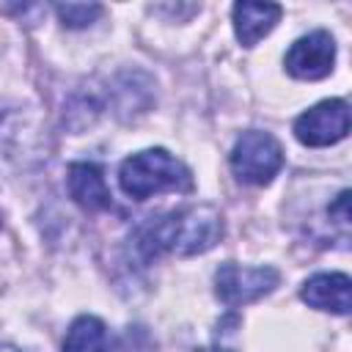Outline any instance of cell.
Returning a JSON list of instances; mask_svg holds the SVG:
<instances>
[{
  "label": "cell",
  "instance_id": "cell-1",
  "mask_svg": "<svg viewBox=\"0 0 352 352\" xmlns=\"http://www.w3.org/2000/svg\"><path fill=\"white\" fill-rule=\"evenodd\" d=\"M223 236V217L209 204L184 206L179 212L151 217L135 231V250L143 261H151L162 253L195 256L214 248Z\"/></svg>",
  "mask_w": 352,
  "mask_h": 352
},
{
  "label": "cell",
  "instance_id": "cell-2",
  "mask_svg": "<svg viewBox=\"0 0 352 352\" xmlns=\"http://www.w3.org/2000/svg\"><path fill=\"white\" fill-rule=\"evenodd\" d=\"M118 184L129 198L146 201L157 192H190L192 176L165 148H146L121 162Z\"/></svg>",
  "mask_w": 352,
  "mask_h": 352
},
{
  "label": "cell",
  "instance_id": "cell-3",
  "mask_svg": "<svg viewBox=\"0 0 352 352\" xmlns=\"http://www.w3.org/2000/svg\"><path fill=\"white\" fill-rule=\"evenodd\" d=\"M231 170L239 182L248 184H270L272 176L283 165V148L270 132L248 129L231 148Z\"/></svg>",
  "mask_w": 352,
  "mask_h": 352
},
{
  "label": "cell",
  "instance_id": "cell-4",
  "mask_svg": "<svg viewBox=\"0 0 352 352\" xmlns=\"http://www.w3.org/2000/svg\"><path fill=\"white\" fill-rule=\"evenodd\" d=\"M280 283V272L275 267H239L223 264L214 272V294L226 305H248L270 294Z\"/></svg>",
  "mask_w": 352,
  "mask_h": 352
},
{
  "label": "cell",
  "instance_id": "cell-5",
  "mask_svg": "<svg viewBox=\"0 0 352 352\" xmlns=\"http://www.w3.org/2000/svg\"><path fill=\"white\" fill-rule=\"evenodd\" d=\"M349 132V104L344 99H324L294 121V135L305 146H330Z\"/></svg>",
  "mask_w": 352,
  "mask_h": 352
},
{
  "label": "cell",
  "instance_id": "cell-6",
  "mask_svg": "<svg viewBox=\"0 0 352 352\" xmlns=\"http://www.w3.org/2000/svg\"><path fill=\"white\" fill-rule=\"evenodd\" d=\"M283 63H286V72L297 80H322L333 72L336 41L327 30H314L289 47Z\"/></svg>",
  "mask_w": 352,
  "mask_h": 352
},
{
  "label": "cell",
  "instance_id": "cell-7",
  "mask_svg": "<svg viewBox=\"0 0 352 352\" xmlns=\"http://www.w3.org/2000/svg\"><path fill=\"white\" fill-rule=\"evenodd\" d=\"M300 297L311 308L346 316L352 308V280L344 272H319L302 283Z\"/></svg>",
  "mask_w": 352,
  "mask_h": 352
},
{
  "label": "cell",
  "instance_id": "cell-8",
  "mask_svg": "<svg viewBox=\"0 0 352 352\" xmlns=\"http://www.w3.org/2000/svg\"><path fill=\"white\" fill-rule=\"evenodd\" d=\"M66 184H69L72 201L80 209H85V212H104L113 204L110 201V190L104 184V176H102L99 165H94V162H74V165H69Z\"/></svg>",
  "mask_w": 352,
  "mask_h": 352
},
{
  "label": "cell",
  "instance_id": "cell-9",
  "mask_svg": "<svg viewBox=\"0 0 352 352\" xmlns=\"http://www.w3.org/2000/svg\"><path fill=\"white\" fill-rule=\"evenodd\" d=\"M283 8L275 3H236L234 6V33L242 47L258 44L280 19Z\"/></svg>",
  "mask_w": 352,
  "mask_h": 352
},
{
  "label": "cell",
  "instance_id": "cell-10",
  "mask_svg": "<svg viewBox=\"0 0 352 352\" xmlns=\"http://www.w3.org/2000/svg\"><path fill=\"white\" fill-rule=\"evenodd\" d=\"M107 346V330L104 322L96 316H77L66 333L63 352H104Z\"/></svg>",
  "mask_w": 352,
  "mask_h": 352
},
{
  "label": "cell",
  "instance_id": "cell-11",
  "mask_svg": "<svg viewBox=\"0 0 352 352\" xmlns=\"http://www.w3.org/2000/svg\"><path fill=\"white\" fill-rule=\"evenodd\" d=\"M58 19L63 22V28H88L91 22H96L102 16V6L99 3H58L55 6Z\"/></svg>",
  "mask_w": 352,
  "mask_h": 352
},
{
  "label": "cell",
  "instance_id": "cell-12",
  "mask_svg": "<svg viewBox=\"0 0 352 352\" xmlns=\"http://www.w3.org/2000/svg\"><path fill=\"white\" fill-rule=\"evenodd\" d=\"M330 217H336V223H341V226L349 223V190H344L336 198V204L330 206Z\"/></svg>",
  "mask_w": 352,
  "mask_h": 352
},
{
  "label": "cell",
  "instance_id": "cell-13",
  "mask_svg": "<svg viewBox=\"0 0 352 352\" xmlns=\"http://www.w3.org/2000/svg\"><path fill=\"white\" fill-rule=\"evenodd\" d=\"M198 352H231V349H220V346H204V349H198Z\"/></svg>",
  "mask_w": 352,
  "mask_h": 352
},
{
  "label": "cell",
  "instance_id": "cell-14",
  "mask_svg": "<svg viewBox=\"0 0 352 352\" xmlns=\"http://www.w3.org/2000/svg\"><path fill=\"white\" fill-rule=\"evenodd\" d=\"M0 352H19V349H14V346H8V344H0Z\"/></svg>",
  "mask_w": 352,
  "mask_h": 352
}]
</instances>
